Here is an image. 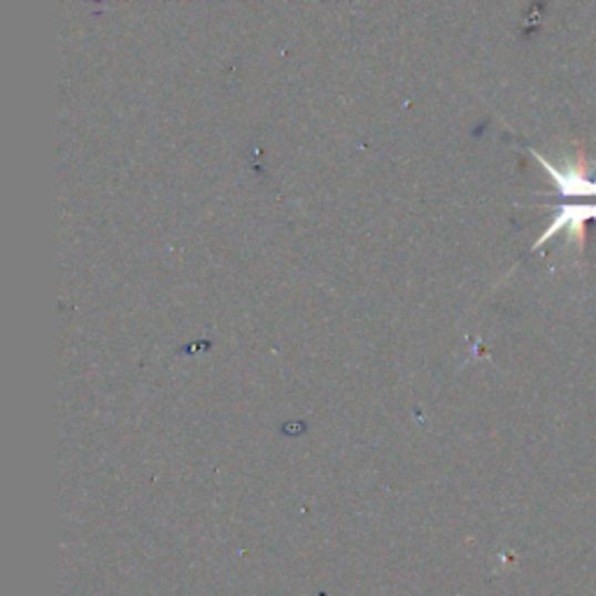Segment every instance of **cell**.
Returning <instances> with one entry per match:
<instances>
[{"label":"cell","instance_id":"6da1fadb","mask_svg":"<svg viewBox=\"0 0 596 596\" xmlns=\"http://www.w3.org/2000/svg\"><path fill=\"white\" fill-rule=\"evenodd\" d=\"M587 222H596V198H585L583 203L564 201L557 208V213L553 215V219H549V224L545 226V232L534 243V249H541L559 234H566V238L576 245L578 255H583L585 243H587V234H585Z\"/></svg>","mask_w":596,"mask_h":596}]
</instances>
